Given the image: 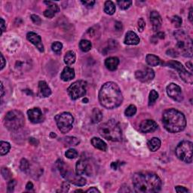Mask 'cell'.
I'll return each instance as SVG.
<instances>
[{
    "label": "cell",
    "mask_w": 193,
    "mask_h": 193,
    "mask_svg": "<svg viewBox=\"0 0 193 193\" xmlns=\"http://www.w3.org/2000/svg\"><path fill=\"white\" fill-rule=\"evenodd\" d=\"M133 185L137 192L154 193L161 190L162 183L154 173L139 172L134 174Z\"/></svg>",
    "instance_id": "obj_1"
},
{
    "label": "cell",
    "mask_w": 193,
    "mask_h": 193,
    "mask_svg": "<svg viewBox=\"0 0 193 193\" xmlns=\"http://www.w3.org/2000/svg\"><path fill=\"white\" fill-rule=\"evenodd\" d=\"M99 101L106 109H113L122 104L123 96L120 88L113 82H106L102 86L99 92Z\"/></svg>",
    "instance_id": "obj_2"
},
{
    "label": "cell",
    "mask_w": 193,
    "mask_h": 193,
    "mask_svg": "<svg viewBox=\"0 0 193 193\" xmlns=\"http://www.w3.org/2000/svg\"><path fill=\"white\" fill-rule=\"evenodd\" d=\"M162 123L165 129L170 133L180 132L186 126L185 115L175 109L165 110L162 115Z\"/></svg>",
    "instance_id": "obj_3"
},
{
    "label": "cell",
    "mask_w": 193,
    "mask_h": 193,
    "mask_svg": "<svg viewBox=\"0 0 193 193\" xmlns=\"http://www.w3.org/2000/svg\"><path fill=\"white\" fill-rule=\"evenodd\" d=\"M99 134L104 138L108 140L118 142L122 140V129L119 123L114 119H111L100 125L98 128Z\"/></svg>",
    "instance_id": "obj_4"
},
{
    "label": "cell",
    "mask_w": 193,
    "mask_h": 193,
    "mask_svg": "<svg viewBox=\"0 0 193 193\" xmlns=\"http://www.w3.org/2000/svg\"><path fill=\"white\" fill-rule=\"evenodd\" d=\"M174 36L176 40V51L186 58L192 57V41L185 33L182 30H178L174 33Z\"/></svg>",
    "instance_id": "obj_5"
},
{
    "label": "cell",
    "mask_w": 193,
    "mask_h": 193,
    "mask_svg": "<svg viewBox=\"0 0 193 193\" xmlns=\"http://www.w3.org/2000/svg\"><path fill=\"white\" fill-rule=\"evenodd\" d=\"M25 124L23 114L19 110H11L5 117L4 124L9 130H16L22 128Z\"/></svg>",
    "instance_id": "obj_6"
},
{
    "label": "cell",
    "mask_w": 193,
    "mask_h": 193,
    "mask_svg": "<svg viewBox=\"0 0 193 193\" xmlns=\"http://www.w3.org/2000/svg\"><path fill=\"white\" fill-rule=\"evenodd\" d=\"M58 165L62 176L65 178L67 180L69 181L73 184L78 185V186H82V185L86 184V180L78 174L75 175L73 171L70 170V168H67V165H66L63 161H61V160L59 161Z\"/></svg>",
    "instance_id": "obj_7"
},
{
    "label": "cell",
    "mask_w": 193,
    "mask_h": 193,
    "mask_svg": "<svg viewBox=\"0 0 193 193\" xmlns=\"http://www.w3.org/2000/svg\"><path fill=\"white\" fill-rule=\"evenodd\" d=\"M176 155L177 158L185 163L190 164L192 161L193 144L190 141H182L176 146Z\"/></svg>",
    "instance_id": "obj_8"
},
{
    "label": "cell",
    "mask_w": 193,
    "mask_h": 193,
    "mask_svg": "<svg viewBox=\"0 0 193 193\" xmlns=\"http://www.w3.org/2000/svg\"><path fill=\"white\" fill-rule=\"evenodd\" d=\"M54 119L56 121L57 125L58 127V129L60 130L61 133H68L73 128L74 119L69 113H62L58 114L55 116Z\"/></svg>",
    "instance_id": "obj_9"
},
{
    "label": "cell",
    "mask_w": 193,
    "mask_h": 193,
    "mask_svg": "<svg viewBox=\"0 0 193 193\" xmlns=\"http://www.w3.org/2000/svg\"><path fill=\"white\" fill-rule=\"evenodd\" d=\"M87 90V82L84 81H76L68 88L67 92L72 100H76L86 94Z\"/></svg>",
    "instance_id": "obj_10"
},
{
    "label": "cell",
    "mask_w": 193,
    "mask_h": 193,
    "mask_svg": "<svg viewBox=\"0 0 193 193\" xmlns=\"http://www.w3.org/2000/svg\"><path fill=\"white\" fill-rule=\"evenodd\" d=\"M166 65L175 69L179 73L180 78L184 81L185 83L190 84H192L193 76L192 73H189V72L185 69L184 67H183V64L180 63V62L176 61V60H171V61H169L168 63H166Z\"/></svg>",
    "instance_id": "obj_11"
},
{
    "label": "cell",
    "mask_w": 193,
    "mask_h": 193,
    "mask_svg": "<svg viewBox=\"0 0 193 193\" xmlns=\"http://www.w3.org/2000/svg\"><path fill=\"white\" fill-rule=\"evenodd\" d=\"M92 166L88 159H82L76 163V174L78 175L91 176V174H92Z\"/></svg>",
    "instance_id": "obj_12"
},
{
    "label": "cell",
    "mask_w": 193,
    "mask_h": 193,
    "mask_svg": "<svg viewBox=\"0 0 193 193\" xmlns=\"http://www.w3.org/2000/svg\"><path fill=\"white\" fill-rule=\"evenodd\" d=\"M167 93L170 98L176 102H181L183 100V94L181 88L175 83H170L167 86Z\"/></svg>",
    "instance_id": "obj_13"
},
{
    "label": "cell",
    "mask_w": 193,
    "mask_h": 193,
    "mask_svg": "<svg viewBox=\"0 0 193 193\" xmlns=\"http://www.w3.org/2000/svg\"><path fill=\"white\" fill-rule=\"evenodd\" d=\"M135 77L137 79L142 82H149L152 81L155 77V73L151 68H144L136 71Z\"/></svg>",
    "instance_id": "obj_14"
},
{
    "label": "cell",
    "mask_w": 193,
    "mask_h": 193,
    "mask_svg": "<svg viewBox=\"0 0 193 193\" xmlns=\"http://www.w3.org/2000/svg\"><path fill=\"white\" fill-rule=\"evenodd\" d=\"M27 115L31 122L34 124L41 123L45 120V116L41 111V109L38 108H33L27 111Z\"/></svg>",
    "instance_id": "obj_15"
},
{
    "label": "cell",
    "mask_w": 193,
    "mask_h": 193,
    "mask_svg": "<svg viewBox=\"0 0 193 193\" xmlns=\"http://www.w3.org/2000/svg\"><path fill=\"white\" fill-rule=\"evenodd\" d=\"M140 130L143 133H151L155 131L158 128V124L155 121L147 119V120L143 121L139 126Z\"/></svg>",
    "instance_id": "obj_16"
},
{
    "label": "cell",
    "mask_w": 193,
    "mask_h": 193,
    "mask_svg": "<svg viewBox=\"0 0 193 193\" xmlns=\"http://www.w3.org/2000/svg\"><path fill=\"white\" fill-rule=\"evenodd\" d=\"M27 38L28 41H29L32 44L38 48V50L40 52H43L44 51V46L42 45V38L38 36V34H36V33L33 32H29L27 35Z\"/></svg>",
    "instance_id": "obj_17"
},
{
    "label": "cell",
    "mask_w": 193,
    "mask_h": 193,
    "mask_svg": "<svg viewBox=\"0 0 193 193\" xmlns=\"http://www.w3.org/2000/svg\"><path fill=\"white\" fill-rule=\"evenodd\" d=\"M150 22L154 31H157L160 29L162 24V19L159 13L156 11H152L150 13Z\"/></svg>",
    "instance_id": "obj_18"
},
{
    "label": "cell",
    "mask_w": 193,
    "mask_h": 193,
    "mask_svg": "<svg viewBox=\"0 0 193 193\" xmlns=\"http://www.w3.org/2000/svg\"><path fill=\"white\" fill-rule=\"evenodd\" d=\"M124 43L129 45H136L140 43V38L133 31H128L124 38Z\"/></svg>",
    "instance_id": "obj_19"
},
{
    "label": "cell",
    "mask_w": 193,
    "mask_h": 193,
    "mask_svg": "<svg viewBox=\"0 0 193 193\" xmlns=\"http://www.w3.org/2000/svg\"><path fill=\"white\" fill-rule=\"evenodd\" d=\"M75 77V70L73 68L66 67L62 71L61 75H60V78L64 82H69L74 79Z\"/></svg>",
    "instance_id": "obj_20"
},
{
    "label": "cell",
    "mask_w": 193,
    "mask_h": 193,
    "mask_svg": "<svg viewBox=\"0 0 193 193\" xmlns=\"http://www.w3.org/2000/svg\"><path fill=\"white\" fill-rule=\"evenodd\" d=\"M38 91L39 94L42 97H48L51 94V90L45 81H40L38 82Z\"/></svg>",
    "instance_id": "obj_21"
},
{
    "label": "cell",
    "mask_w": 193,
    "mask_h": 193,
    "mask_svg": "<svg viewBox=\"0 0 193 193\" xmlns=\"http://www.w3.org/2000/svg\"><path fill=\"white\" fill-rule=\"evenodd\" d=\"M119 64V58L115 57H111V58H107L105 60V66L110 71H114L118 68V66Z\"/></svg>",
    "instance_id": "obj_22"
},
{
    "label": "cell",
    "mask_w": 193,
    "mask_h": 193,
    "mask_svg": "<svg viewBox=\"0 0 193 193\" xmlns=\"http://www.w3.org/2000/svg\"><path fill=\"white\" fill-rule=\"evenodd\" d=\"M91 142L93 146L97 149V150L104 152L106 151V150H107V145L106 144V143L101 139L98 138V137H94V138L91 139Z\"/></svg>",
    "instance_id": "obj_23"
},
{
    "label": "cell",
    "mask_w": 193,
    "mask_h": 193,
    "mask_svg": "<svg viewBox=\"0 0 193 193\" xmlns=\"http://www.w3.org/2000/svg\"><path fill=\"white\" fill-rule=\"evenodd\" d=\"M147 145H148V148L150 149V151L155 152L161 146V140L159 138H157V137H153V138H152L149 141Z\"/></svg>",
    "instance_id": "obj_24"
},
{
    "label": "cell",
    "mask_w": 193,
    "mask_h": 193,
    "mask_svg": "<svg viewBox=\"0 0 193 193\" xmlns=\"http://www.w3.org/2000/svg\"><path fill=\"white\" fill-rule=\"evenodd\" d=\"M146 63L151 67H155V66L159 65L160 63H161V60H160L159 57L155 56L154 54H147L146 57Z\"/></svg>",
    "instance_id": "obj_25"
},
{
    "label": "cell",
    "mask_w": 193,
    "mask_h": 193,
    "mask_svg": "<svg viewBox=\"0 0 193 193\" xmlns=\"http://www.w3.org/2000/svg\"><path fill=\"white\" fill-rule=\"evenodd\" d=\"M76 56L74 51H69L66 53L64 56V62L67 65H72L76 62Z\"/></svg>",
    "instance_id": "obj_26"
},
{
    "label": "cell",
    "mask_w": 193,
    "mask_h": 193,
    "mask_svg": "<svg viewBox=\"0 0 193 193\" xmlns=\"http://www.w3.org/2000/svg\"><path fill=\"white\" fill-rule=\"evenodd\" d=\"M103 119V113L100 109L97 108H94L93 109L92 113H91V122L94 124L100 122Z\"/></svg>",
    "instance_id": "obj_27"
},
{
    "label": "cell",
    "mask_w": 193,
    "mask_h": 193,
    "mask_svg": "<svg viewBox=\"0 0 193 193\" xmlns=\"http://www.w3.org/2000/svg\"><path fill=\"white\" fill-rule=\"evenodd\" d=\"M115 12V4L112 1H106L104 4V12L106 14L113 15Z\"/></svg>",
    "instance_id": "obj_28"
},
{
    "label": "cell",
    "mask_w": 193,
    "mask_h": 193,
    "mask_svg": "<svg viewBox=\"0 0 193 193\" xmlns=\"http://www.w3.org/2000/svg\"><path fill=\"white\" fill-rule=\"evenodd\" d=\"M79 47L81 48V50L84 52H88L91 49V47H92V45H91V42L88 40L83 39L81 40L79 42Z\"/></svg>",
    "instance_id": "obj_29"
},
{
    "label": "cell",
    "mask_w": 193,
    "mask_h": 193,
    "mask_svg": "<svg viewBox=\"0 0 193 193\" xmlns=\"http://www.w3.org/2000/svg\"><path fill=\"white\" fill-rule=\"evenodd\" d=\"M63 143H65L66 146H77L79 143V140L74 137H67L63 138Z\"/></svg>",
    "instance_id": "obj_30"
},
{
    "label": "cell",
    "mask_w": 193,
    "mask_h": 193,
    "mask_svg": "<svg viewBox=\"0 0 193 193\" xmlns=\"http://www.w3.org/2000/svg\"><path fill=\"white\" fill-rule=\"evenodd\" d=\"M10 149V143H8V142H4V141H1V143H0V154H1V155H5L7 153H8Z\"/></svg>",
    "instance_id": "obj_31"
},
{
    "label": "cell",
    "mask_w": 193,
    "mask_h": 193,
    "mask_svg": "<svg viewBox=\"0 0 193 193\" xmlns=\"http://www.w3.org/2000/svg\"><path fill=\"white\" fill-rule=\"evenodd\" d=\"M159 98V94L155 90H152L150 93V97H149V106H151L153 105Z\"/></svg>",
    "instance_id": "obj_32"
},
{
    "label": "cell",
    "mask_w": 193,
    "mask_h": 193,
    "mask_svg": "<svg viewBox=\"0 0 193 193\" xmlns=\"http://www.w3.org/2000/svg\"><path fill=\"white\" fill-rule=\"evenodd\" d=\"M136 113H137V107L135 105H130L124 111V114L128 117L134 116Z\"/></svg>",
    "instance_id": "obj_33"
},
{
    "label": "cell",
    "mask_w": 193,
    "mask_h": 193,
    "mask_svg": "<svg viewBox=\"0 0 193 193\" xmlns=\"http://www.w3.org/2000/svg\"><path fill=\"white\" fill-rule=\"evenodd\" d=\"M51 48H52V51H54V52L59 54V53L61 52L62 48H63V45H62L61 42H55L52 44V45H51Z\"/></svg>",
    "instance_id": "obj_34"
},
{
    "label": "cell",
    "mask_w": 193,
    "mask_h": 193,
    "mask_svg": "<svg viewBox=\"0 0 193 193\" xmlns=\"http://www.w3.org/2000/svg\"><path fill=\"white\" fill-rule=\"evenodd\" d=\"M117 4L121 9H122V10H126V9L130 8V6L132 4V2L131 1H118Z\"/></svg>",
    "instance_id": "obj_35"
},
{
    "label": "cell",
    "mask_w": 193,
    "mask_h": 193,
    "mask_svg": "<svg viewBox=\"0 0 193 193\" xmlns=\"http://www.w3.org/2000/svg\"><path fill=\"white\" fill-rule=\"evenodd\" d=\"M65 155H66V157L68 158V159H76L77 156H78V152H77L76 150L70 149V150H69L68 151L66 152Z\"/></svg>",
    "instance_id": "obj_36"
},
{
    "label": "cell",
    "mask_w": 193,
    "mask_h": 193,
    "mask_svg": "<svg viewBox=\"0 0 193 193\" xmlns=\"http://www.w3.org/2000/svg\"><path fill=\"white\" fill-rule=\"evenodd\" d=\"M45 4H46L48 5V9H50V10L53 11V12H54L55 14L59 12V6L56 4V3H52V2L45 1Z\"/></svg>",
    "instance_id": "obj_37"
},
{
    "label": "cell",
    "mask_w": 193,
    "mask_h": 193,
    "mask_svg": "<svg viewBox=\"0 0 193 193\" xmlns=\"http://www.w3.org/2000/svg\"><path fill=\"white\" fill-rule=\"evenodd\" d=\"M29 164L28 161L24 159H22L21 161V165H20V168H21V170H22V171H23V172L27 171V170H29Z\"/></svg>",
    "instance_id": "obj_38"
},
{
    "label": "cell",
    "mask_w": 193,
    "mask_h": 193,
    "mask_svg": "<svg viewBox=\"0 0 193 193\" xmlns=\"http://www.w3.org/2000/svg\"><path fill=\"white\" fill-rule=\"evenodd\" d=\"M171 21L174 27H176V28L180 27L182 24V19L179 17V16H176V15L174 16V17L172 18Z\"/></svg>",
    "instance_id": "obj_39"
},
{
    "label": "cell",
    "mask_w": 193,
    "mask_h": 193,
    "mask_svg": "<svg viewBox=\"0 0 193 193\" xmlns=\"http://www.w3.org/2000/svg\"><path fill=\"white\" fill-rule=\"evenodd\" d=\"M2 175H3V177L5 178V180H9L11 179V177H12V173H11L10 170H8V168H2Z\"/></svg>",
    "instance_id": "obj_40"
},
{
    "label": "cell",
    "mask_w": 193,
    "mask_h": 193,
    "mask_svg": "<svg viewBox=\"0 0 193 193\" xmlns=\"http://www.w3.org/2000/svg\"><path fill=\"white\" fill-rule=\"evenodd\" d=\"M16 185V181L14 180H11L8 183V192H12L14 191V186Z\"/></svg>",
    "instance_id": "obj_41"
},
{
    "label": "cell",
    "mask_w": 193,
    "mask_h": 193,
    "mask_svg": "<svg viewBox=\"0 0 193 193\" xmlns=\"http://www.w3.org/2000/svg\"><path fill=\"white\" fill-rule=\"evenodd\" d=\"M31 20H32L34 23H36V24L37 25H40L42 23L41 18L38 17V16L36 15V14H32V15H31Z\"/></svg>",
    "instance_id": "obj_42"
},
{
    "label": "cell",
    "mask_w": 193,
    "mask_h": 193,
    "mask_svg": "<svg viewBox=\"0 0 193 193\" xmlns=\"http://www.w3.org/2000/svg\"><path fill=\"white\" fill-rule=\"evenodd\" d=\"M145 27H146V23H145L144 20L143 18H140L138 21V29L140 32H143Z\"/></svg>",
    "instance_id": "obj_43"
},
{
    "label": "cell",
    "mask_w": 193,
    "mask_h": 193,
    "mask_svg": "<svg viewBox=\"0 0 193 193\" xmlns=\"http://www.w3.org/2000/svg\"><path fill=\"white\" fill-rule=\"evenodd\" d=\"M44 15H45L46 18H52L53 17H54L55 13L53 12V11L50 10V9H46V10L44 12Z\"/></svg>",
    "instance_id": "obj_44"
},
{
    "label": "cell",
    "mask_w": 193,
    "mask_h": 193,
    "mask_svg": "<svg viewBox=\"0 0 193 193\" xmlns=\"http://www.w3.org/2000/svg\"><path fill=\"white\" fill-rule=\"evenodd\" d=\"M82 3L88 8H91L95 4V1H91V0L90 1H82Z\"/></svg>",
    "instance_id": "obj_45"
},
{
    "label": "cell",
    "mask_w": 193,
    "mask_h": 193,
    "mask_svg": "<svg viewBox=\"0 0 193 193\" xmlns=\"http://www.w3.org/2000/svg\"><path fill=\"white\" fill-rule=\"evenodd\" d=\"M175 190L176 192L178 193H183V192H188L189 190L187 189H185V187L180 186V185H177L175 187Z\"/></svg>",
    "instance_id": "obj_46"
},
{
    "label": "cell",
    "mask_w": 193,
    "mask_h": 193,
    "mask_svg": "<svg viewBox=\"0 0 193 193\" xmlns=\"http://www.w3.org/2000/svg\"><path fill=\"white\" fill-rule=\"evenodd\" d=\"M0 20H1V33H0V35H2L4 31L6 30V27H5V22L3 20V18H1Z\"/></svg>",
    "instance_id": "obj_47"
},
{
    "label": "cell",
    "mask_w": 193,
    "mask_h": 193,
    "mask_svg": "<svg viewBox=\"0 0 193 193\" xmlns=\"http://www.w3.org/2000/svg\"><path fill=\"white\" fill-rule=\"evenodd\" d=\"M115 29H116L117 31H120L122 29V24L121 22H115Z\"/></svg>",
    "instance_id": "obj_48"
},
{
    "label": "cell",
    "mask_w": 193,
    "mask_h": 193,
    "mask_svg": "<svg viewBox=\"0 0 193 193\" xmlns=\"http://www.w3.org/2000/svg\"><path fill=\"white\" fill-rule=\"evenodd\" d=\"M62 189H63V192H67L69 189V183H67V182L63 183V184H62Z\"/></svg>",
    "instance_id": "obj_49"
},
{
    "label": "cell",
    "mask_w": 193,
    "mask_h": 193,
    "mask_svg": "<svg viewBox=\"0 0 193 193\" xmlns=\"http://www.w3.org/2000/svg\"><path fill=\"white\" fill-rule=\"evenodd\" d=\"M26 189H27V190H32V189H33V184L31 182H28L27 185H26Z\"/></svg>",
    "instance_id": "obj_50"
},
{
    "label": "cell",
    "mask_w": 193,
    "mask_h": 193,
    "mask_svg": "<svg viewBox=\"0 0 193 193\" xmlns=\"http://www.w3.org/2000/svg\"><path fill=\"white\" fill-rule=\"evenodd\" d=\"M1 62H2V63H1V69H3V68L5 67V58H4V57H3V55L1 54Z\"/></svg>",
    "instance_id": "obj_51"
},
{
    "label": "cell",
    "mask_w": 193,
    "mask_h": 193,
    "mask_svg": "<svg viewBox=\"0 0 193 193\" xmlns=\"http://www.w3.org/2000/svg\"><path fill=\"white\" fill-rule=\"evenodd\" d=\"M86 192H100V191L97 188H95V187H92V188L88 189V190L86 191Z\"/></svg>",
    "instance_id": "obj_52"
},
{
    "label": "cell",
    "mask_w": 193,
    "mask_h": 193,
    "mask_svg": "<svg viewBox=\"0 0 193 193\" xmlns=\"http://www.w3.org/2000/svg\"><path fill=\"white\" fill-rule=\"evenodd\" d=\"M155 36H156V37H157V38H161V39H163V38H165V33H161V32L158 33L157 35H156Z\"/></svg>",
    "instance_id": "obj_53"
},
{
    "label": "cell",
    "mask_w": 193,
    "mask_h": 193,
    "mask_svg": "<svg viewBox=\"0 0 193 193\" xmlns=\"http://www.w3.org/2000/svg\"><path fill=\"white\" fill-rule=\"evenodd\" d=\"M118 166H119V165H118V162H113L111 164V168H113V170H117Z\"/></svg>",
    "instance_id": "obj_54"
},
{
    "label": "cell",
    "mask_w": 193,
    "mask_h": 193,
    "mask_svg": "<svg viewBox=\"0 0 193 193\" xmlns=\"http://www.w3.org/2000/svg\"><path fill=\"white\" fill-rule=\"evenodd\" d=\"M189 21H190V22H192V8H191L190 11H189Z\"/></svg>",
    "instance_id": "obj_55"
},
{
    "label": "cell",
    "mask_w": 193,
    "mask_h": 193,
    "mask_svg": "<svg viewBox=\"0 0 193 193\" xmlns=\"http://www.w3.org/2000/svg\"><path fill=\"white\" fill-rule=\"evenodd\" d=\"M4 93H5L4 87H3V82H1V96H2V97L4 96Z\"/></svg>",
    "instance_id": "obj_56"
},
{
    "label": "cell",
    "mask_w": 193,
    "mask_h": 193,
    "mask_svg": "<svg viewBox=\"0 0 193 193\" xmlns=\"http://www.w3.org/2000/svg\"><path fill=\"white\" fill-rule=\"evenodd\" d=\"M186 66L188 67V68L189 69H190V71L192 72V63L191 62H188V63H186Z\"/></svg>",
    "instance_id": "obj_57"
},
{
    "label": "cell",
    "mask_w": 193,
    "mask_h": 193,
    "mask_svg": "<svg viewBox=\"0 0 193 193\" xmlns=\"http://www.w3.org/2000/svg\"><path fill=\"white\" fill-rule=\"evenodd\" d=\"M51 137H56V135L53 133V132H51Z\"/></svg>",
    "instance_id": "obj_58"
},
{
    "label": "cell",
    "mask_w": 193,
    "mask_h": 193,
    "mask_svg": "<svg viewBox=\"0 0 193 193\" xmlns=\"http://www.w3.org/2000/svg\"><path fill=\"white\" fill-rule=\"evenodd\" d=\"M83 102H85V104H86V103L88 102V100L87 98H84V100H83Z\"/></svg>",
    "instance_id": "obj_59"
},
{
    "label": "cell",
    "mask_w": 193,
    "mask_h": 193,
    "mask_svg": "<svg viewBox=\"0 0 193 193\" xmlns=\"http://www.w3.org/2000/svg\"><path fill=\"white\" fill-rule=\"evenodd\" d=\"M76 192H84L83 190H80V189H78V190H76Z\"/></svg>",
    "instance_id": "obj_60"
}]
</instances>
